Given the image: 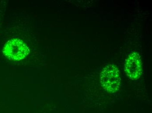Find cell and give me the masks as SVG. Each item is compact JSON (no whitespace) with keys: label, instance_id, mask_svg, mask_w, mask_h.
<instances>
[{"label":"cell","instance_id":"3","mask_svg":"<svg viewBox=\"0 0 152 113\" xmlns=\"http://www.w3.org/2000/svg\"><path fill=\"white\" fill-rule=\"evenodd\" d=\"M125 69L127 75L132 80L139 78L142 73L140 56L137 52L131 53L126 60Z\"/></svg>","mask_w":152,"mask_h":113},{"label":"cell","instance_id":"2","mask_svg":"<svg viewBox=\"0 0 152 113\" xmlns=\"http://www.w3.org/2000/svg\"><path fill=\"white\" fill-rule=\"evenodd\" d=\"M27 45L17 38L11 39L6 43L3 49V53L9 59L20 60L26 58L30 53Z\"/></svg>","mask_w":152,"mask_h":113},{"label":"cell","instance_id":"1","mask_svg":"<svg viewBox=\"0 0 152 113\" xmlns=\"http://www.w3.org/2000/svg\"><path fill=\"white\" fill-rule=\"evenodd\" d=\"M100 82L107 91H118L121 85V77L118 68L115 65H109L104 68L100 74Z\"/></svg>","mask_w":152,"mask_h":113}]
</instances>
